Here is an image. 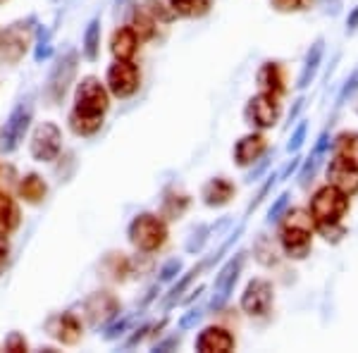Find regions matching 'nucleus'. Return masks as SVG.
<instances>
[{
	"label": "nucleus",
	"mask_w": 358,
	"mask_h": 353,
	"mask_svg": "<svg viewBox=\"0 0 358 353\" xmlns=\"http://www.w3.org/2000/svg\"><path fill=\"white\" fill-rule=\"evenodd\" d=\"M280 244L289 258L301 260L313 246V217L303 210H292L280 229Z\"/></svg>",
	"instance_id": "obj_1"
},
{
	"label": "nucleus",
	"mask_w": 358,
	"mask_h": 353,
	"mask_svg": "<svg viewBox=\"0 0 358 353\" xmlns=\"http://www.w3.org/2000/svg\"><path fill=\"white\" fill-rule=\"evenodd\" d=\"M127 236H129V241L138 248V251L153 253L165 244L167 224L158 215L141 212V215H136L129 222V227H127Z\"/></svg>",
	"instance_id": "obj_2"
},
{
	"label": "nucleus",
	"mask_w": 358,
	"mask_h": 353,
	"mask_svg": "<svg viewBox=\"0 0 358 353\" xmlns=\"http://www.w3.org/2000/svg\"><path fill=\"white\" fill-rule=\"evenodd\" d=\"M349 210V196L334 187L317 189L310 199V217L315 224H337Z\"/></svg>",
	"instance_id": "obj_3"
},
{
	"label": "nucleus",
	"mask_w": 358,
	"mask_h": 353,
	"mask_svg": "<svg viewBox=\"0 0 358 353\" xmlns=\"http://www.w3.org/2000/svg\"><path fill=\"white\" fill-rule=\"evenodd\" d=\"M31 117H34V103L31 96H27L17 103L13 113H10V117L5 120L3 134H0V148L5 153H13V150L20 148V143L24 141L29 131V124H31Z\"/></svg>",
	"instance_id": "obj_4"
},
{
	"label": "nucleus",
	"mask_w": 358,
	"mask_h": 353,
	"mask_svg": "<svg viewBox=\"0 0 358 353\" xmlns=\"http://www.w3.org/2000/svg\"><path fill=\"white\" fill-rule=\"evenodd\" d=\"M77 65H79V53L77 50H67L55 60L53 69H50L48 77V86H45V96H48L50 106H57V103L65 98V94L72 86L74 77H77Z\"/></svg>",
	"instance_id": "obj_5"
},
{
	"label": "nucleus",
	"mask_w": 358,
	"mask_h": 353,
	"mask_svg": "<svg viewBox=\"0 0 358 353\" xmlns=\"http://www.w3.org/2000/svg\"><path fill=\"white\" fill-rule=\"evenodd\" d=\"M108 108H110V98H108V91L101 84V79L84 77L77 86V94H74V113L103 117Z\"/></svg>",
	"instance_id": "obj_6"
},
{
	"label": "nucleus",
	"mask_w": 358,
	"mask_h": 353,
	"mask_svg": "<svg viewBox=\"0 0 358 353\" xmlns=\"http://www.w3.org/2000/svg\"><path fill=\"white\" fill-rule=\"evenodd\" d=\"M34 17L27 22H15L5 31H0V62L5 65H15L24 57L29 43H31V24Z\"/></svg>",
	"instance_id": "obj_7"
},
{
	"label": "nucleus",
	"mask_w": 358,
	"mask_h": 353,
	"mask_svg": "<svg viewBox=\"0 0 358 353\" xmlns=\"http://www.w3.org/2000/svg\"><path fill=\"white\" fill-rule=\"evenodd\" d=\"M62 148V131L55 122H41L34 129L29 153L38 163H53Z\"/></svg>",
	"instance_id": "obj_8"
},
{
	"label": "nucleus",
	"mask_w": 358,
	"mask_h": 353,
	"mask_svg": "<svg viewBox=\"0 0 358 353\" xmlns=\"http://www.w3.org/2000/svg\"><path fill=\"white\" fill-rule=\"evenodd\" d=\"M138 82H141V74L138 67L131 60H115V65L108 67V91L117 98H129L138 91Z\"/></svg>",
	"instance_id": "obj_9"
},
{
	"label": "nucleus",
	"mask_w": 358,
	"mask_h": 353,
	"mask_svg": "<svg viewBox=\"0 0 358 353\" xmlns=\"http://www.w3.org/2000/svg\"><path fill=\"white\" fill-rule=\"evenodd\" d=\"M244 117L251 127L270 129V127H275L277 120H280V101H277L275 94L263 91V94L253 96L251 101H248V106L244 110Z\"/></svg>",
	"instance_id": "obj_10"
},
{
	"label": "nucleus",
	"mask_w": 358,
	"mask_h": 353,
	"mask_svg": "<svg viewBox=\"0 0 358 353\" xmlns=\"http://www.w3.org/2000/svg\"><path fill=\"white\" fill-rule=\"evenodd\" d=\"M244 260H246L244 253H236V256H232L227 263H224L220 275L215 277V284H213L215 294H213V298H210V308L213 310H222L224 303H227L229 296H232L234 284H236V280H239V275H241V268H244Z\"/></svg>",
	"instance_id": "obj_11"
},
{
	"label": "nucleus",
	"mask_w": 358,
	"mask_h": 353,
	"mask_svg": "<svg viewBox=\"0 0 358 353\" xmlns=\"http://www.w3.org/2000/svg\"><path fill=\"white\" fill-rule=\"evenodd\" d=\"M273 298H275V289L268 280H251L246 284L244 294H241V310L246 315H256V317L268 315Z\"/></svg>",
	"instance_id": "obj_12"
},
{
	"label": "nucleus",
	"mask_w": 358,
	"mask_h": 353,
	"mask_svg": "<svg viewBox=\"0 0 358 353\" xmlns=\"http://www.w3.org/2000/svg\"><path fill=\"white\" fill-rule=\"evenodd\" d=\"M84 310H86V320L94 327L106 325L113 317L120 315V301L108 291H96L84 301Z\"/></svg>",
	"instance_id": "obj_13"
},
{
	"label": "nucleus",
	"mask_w": 358,
	"mask_h": 353,
	"mask_svg": "<svg viewBox=\"0 0 358 353\" xmlns=\"http://www.w3.org/2000/svg\"><path fill=\"white\" fill-rule=\"evenodd\" d=\"M45 329H48L50 337L65 346H74L82 339V322H79L77 315H72V312H57V315L48 317Z\"/></svg>",
	"instance_id": "obj_14"
},
{
	"label": "nucleus",
	"mask_w": 358,
	"mask_h": 353,
	"mask_svg": "<svg viewBox=\"0 0 358 353\" xmlns=\"http://www.w3.org/2000/svg\"><path fill=\"white\" fill-rule=\"evenodd\" d=\"M327 182L330 187L339 189L346 196L358 194V167L344 163L339 158H332L330 165H327Z\"/></svg>",
	"instance_id": "obj_15"
},
{
	"label": "nucleus",
	"mask_w": 358,
	"mask_h": 353,
	"mask_svg": "<svg viewBox=\"0 0 358 353\" xmlns=\"http://www.w3.org/2000/svg\"><path fill=\"white\" fill-rule=\"evenodd\" d=\"M265 150H268V141H265V136L246 134V136H241L239 141H236L234 160H236V165H239V167H248V165L258 163V160L265 155Z\"/></svg>",
	"instance_id": "obj_16"
},
{
	"label": "nucleus",
	"mask_w": 358,
	"mask_h": 353,
	"mask_svg": "<svg viewBox=\"0 0 358 353\" xmlns=\"http://www.w3.org/2000/svg\"><path fill=\"white\" fill-rule=\"evenodd\" d=\"M234 349V337L222 327H206L196 337V351L199 353H227Z\"/></svg>",
	"instance_id": "obj_17"
},
{
	"label": "nucleus",
	"mask_w": 358,
	"mask_h": 353,
	"mask_svg": "<svg viewBox=\"0 0 358 353\" xmlns=\"http://www.w3.org/2000/svg\"><path fill=\"white\" fill-rule=\"evenodd\" d=\"M234 184L224 177H215L201 189V199L208 208H222L234 199Z\"/></svg>",
	"instance_id": "obj_18"
},
{
	"label": "nucleus",
	"mask_w": 358,
	"mask_h": 353,
	"mask_svg": "<svg viewBox=\"0 0 358 353\" xmlns=\"http://www.w3.org/2000/svg\"><path fill=\"white\" fill-rule=\"evenodd\" d=\"M322 57H325V41H322V38H315V43L310 45L308 53H306L301 74H299V79H296V89L303 91L313 84L317 69H320V65H322Z\"/></svg>",
	"instance_id": "obj_19"
},
{
	"label": "nucleus",
	"mask_w": 358,
	"mask_h": 353,
	"mask_svg": "<svg viewBox=\"0 0 358 353\" xmlns=\"http://www.w3.org/2000/svg\"><path fill=\"white\" fill-rule=\"evenodd\" d=\"M138 48V38L131 31V27H122L113 34L110 41V53L115 55V60H131Z\"/></svg>",
	"instance_id": "obj_20"
},
{
	"label": "nucleus",
	"mask_w": 358,
	"mask_h": 353,
	"mask_svg": "<svg viewBox=\"0 0 358 353\" xmlns=\"http://www.w3.org/2000/svg\"><path fill=\"white\" fill-rule=\"evenodd\" d=\"M256 82L263 91H270V94L280 96L285 94V74H282V67L277 62H265V65L258 69Z\"/></svg>",
	"instance_id": "obj_21"
},
{
	"label": "nucleus",
	"mask_w": 358,
	"mask_h": 353,
	"mask_svg": "<svg viewBox=\"0 0 358 353\" xmlns=\"http://www.w3.org/2000/svg\"><path fill=\"white\" fill-rule=\"evenodd\" d=\"M332 150H334V158L358 167V131H344V134H339L334 138Z\"/></svg>",
	"instance_id": "obj_22"
},
{
	"label": "nucleus",
	"mask_w": 358,
	"mask_h": 353,
	"mask_svg": "<svg viewBox=\"0 0 358 353\" xmlns=\"http://www.w3.org/2000/svg\"><path fill=\"white\" fill-rule=\"evenodd\" d=\"M20 224V210L8 194L0 191V236H8Z\"/></svg>",
	"instance_id": "obj_23"
},
{
	"label": "nucleus",
	"mask_w": 358,
	"mask_h": 353,
	"mask_svg": "<svg viewBox=\"0 0 358 353\" xmlns=\"http://www.w3.org/2000/svg\"><path fill=\"white\" fill-rule=\"evenodd\" d=\"M170 8L177 17H203L210 13L213 0H170Z\"/></svg>",
	"instance_id": "obj_24"
},
{
	"label": "nucleus",
	"mask_w": 358,
	"mask_h": 353,
	"mask_svg": "<svg viewBox=\"0 0 358 353\" xmlns=\"http://www.w3.org/2000/svg\"><path fill=\"white\" fill-rule=\"evenodd\" d=\"M84 57L86 60H98V53H101V17H94V20L86 24L84 31Z\"/></svg>",
	"instance_id": "obj_25"
},
{
	"label": "nucleus",
	"mask_w": 358,
	"mask_h": 353,
	"mask_svg": "<svg viewBox=\"0 0 358 353\" xmlns=\"http://www.w3.org/2000/svg\"><path fill=\"white\" fill-rule=\"evenodd\" d=\"M69 129L77 136H94L98 129L103 127V117H91V115H82V113H69L67 117Z\"/></svg>",
	"instance_id": "obj_26"
},
{
	"label": "nucleus",
	"mask_w": 358,
	"mask_h": 353,
	"mask_svg": "<svg viewBox=\"0 0 358 353\" xmlns=\"http://www.w3.org/2000/svg\"><path fill=\"white\" fill-rule=\"evenodd\" d=\"M45 191H48L45 182L38 175H34V172L31 175H27L20 184V194L27 203H41V201L45 199Z\"/></svg>",
	"instance_id": "obj_27"
},
{
	"label": "nucleus",
	"mask_w": 358,
	"mask_h": 353,
	"mask_svg": "<svg viewBox=\"0 0 358 353\" xmlns=\"http://www.w3.org/2000/svg\"><path fill=\"white\" fill-rule=\"evenodd\" d=\"M129 27H131V31L136 34L138 43L153 38V34H155V22H153V17L146 13V10H136L134 17H131Z\"/></svg>",
	"instance_id": "obj_28"
},
{
	"label": "nucleus",
	"mask_w": 358,
	"mask_h": 353,
	"mask_svg": "<svg viewBox=\"0 0 358 353\" xmlns=\"http://www.w3.org/2000/svg\"><path fill=\"white\" fill-rule=\"evenodd\" d=\"M227 224H229V219H227V217H222L217 224H203V227H199V229H196L194 234H192V239L187 241V251H189V253H199L201 248L206 246V241L210 239L213 231H217V229L227 227Z\"/></svg>",
	"instance_id": "obj_29"
},
{
	"label": "nucleus",
	"mask_w": 358,
	"mask_h": 353,
	"mask_svg": "<svg viewBox=\"0 0 358 353\" xmlns=\"http://www.w3.org/2000/svg\"><path fill=\"white\" fill-rule=\"evenodd\" d=\"M201 270H206V263H201V265H196V268H192V270L187 272V275L182 277V280L177 282L175 287H172L170 296L165 298V308H172V305H175L177 301H182V294L187 291L189 284H192V282L196 280V277H199V272H201Z\"/></svg>",
	"instance_id": "obj_30"
},
{
	"label": "nucleus",
	"mask_w": 358,
	"mask_h": 353,
	"mask_svg": "<svg viewBox=\"0 0 358 353\" xmlns=\"http://www.w3.org/2000/svg\"><path fill=\"white\" fill-rule=\"evenodd\" d=\"M53 55V45H50V31L43 24L36 29V50H34V60L43 62Z\"/></svg>",
	"instance_id": "obj_31"
},
{
	"label": "nucleus",
	"mask_w": 358,
	"mask_h": 353,
	"mask_svg": "<svg viewBox=\"0 0 358 353\" xmlns=\"http://www.w3.org/2000/svg\"><path fill=\"white\" fill-rule=\"evenodd\" d=\"M146 13L155 17V20H160V22H172V20H177V15L172 13V8H170V0H146Z\"/></svg>",
	"instance_id": "obj_32"
},
{
	"label": "nucleus",
	"mask_w": 358,
	"mask_h": 353,
	"mask_svg": "<svg viewBox=\"0 0 358 353\" xmlns=\"http://www.w3.org/2000/svg\"><path fill=\"white\" fill-rule=\"evenodd\" d=\"M287 208H289V194H280L275 199V203L270 206V210H268V222L273 224V222H277V219H282Z\"/></svg>",
	"instance_id": "obj_33"
},
{
	"label": "nucleus",
	"mask_w": 358,
	"mask_h": 353,
	"mask_svg": "<svg viewBox=\"0 0 358 353\" xmlns=\"http://www.w3.org/2000/svg\"><path fill=\"white\" fill-rule=\"evenodd\" d=\"M306 131H308V122H306V120H301L296 129H294V134H292V138H289V143H287V150H289V153H296V150L303 146Z\"/></svg>",
	"instance_id": "obj_34"
},
{
	"label": "nucleus",
	"mask_w": 358,
	"mask_h": 353,
	"mask_svg": "<svg viewBox=\"0 0 358 353\" xmlns=\"http://www.w3.org/2000/svg\"><path fill=\"white\" fill-rule=\"evenodd\" d=\"M358 91V69H354V74H351L349 79L344 82L342 91H339L337 96V106H342V103H346V98H351Z\"/></svg>",
	"instance_id": "obj_35"
},
{
	"label": "nucleus",
	"mask_w": 358,
	"mask_h": 353,
	"mask_svg": "<svg viewBox=\"0 0 358 353\" xmlns=\"http://www.w3.org/2000/svg\"><path fill=\"white\" fill-rule=\"evenodd\" d=\"M179 272H182V260H177V258L167 260L163 268H160V282H163V284H165V282H172Z\"/></svg>",
	"instance_id": "obj_36"
},
{
	"label": "nucleus",
	"mask_w": 358,
	"mask_h": 353,
	"mask_svg": "<svg viewBox=\"0 0 358 353\" xmlns=\"http://www.w3.org/2000/svg\"><path fill=\"white\" fill-rule=\"evenodd\" d=\"M201 317H203V310L201 308H192L189 312H184L182 317H179V329H192L201 322Z\"/></svg>",
	"instance_id": "obj_37"
},
{
	"label": "nucleus",
	"mask_w": 358,
	"mask_h": 353,
	"mask_svg": "<svg viewBox=\"0 0 358 353\" xmlns=\"http://www.w3.org/2000/svg\"><path fill=\"white\" fill-rule=\"evenodd\" d=\"M270 5L277 13H296L303 8V0H270Z\"/></svg>",
	"instance_id": "obj_38"
},
{
	"label": "nucleus",
	"mask_w": 358,
	"mask_h": 353,
	"mask_svg": "<svg viewBox=\"0 0 358 353\" xmlns=\"http://www.w3.org/2000/svg\"><path fill=\"white\" fill-rule=\"evenodd\" d=\"M5 349H8V351H15V353L27 351V339L22 337L20 332H13L8 339H5Z\"/></svg>",
	"instance_id": "obj_39"
},
{
	"label": "nucleus",
	"mask_w": 358,
	"mask_h": 353,
	"mask_svg": "<svg viewBox=\"0 0 358 353\" xmlns=\"http://www.w3.org/2000/svg\"><path fill=\"white\" fill-rule=\"evenodd\" d=\"M129 327V317H122L120 322H115V325L108 327V332H106V339L108 341H113V339H117L120 334H124V329Z\"/></svg>",
	"instance_id": "obj_40"
},
{
	"label": "nucleus",
	"mask_w": 358,
	"mask_h": 353,
	"mask_svg": "<svg viewBox=\"0 0 358 353\" xmlns=\"http://www.w3.org/2000/svg\"><path fill=\"white\" fill-rule=\"evenodd\" d=\"M299 167H301V158H292L289 163L285 165V170H282L280 175H277V182H287V179H289L294 172L299 170Z\"/></svg>",
	"instance_id": "obj_41"
},
{
	"label": "nucleus",
	"mask_w": 358,
	"mask_h": 353,
	"mask_svg": "<svg viewBox=\"0 0 358 353\" xmlns=\"http://www.w3.org/2000/svg\"><path fill=\"white\" fill-rule=\"evenodd\" d=\"M327 148H330V131L325 129L320 136H317V143H315V148H313V155H317V158H322Z\"/></svg>",
	"instance_id": "obj_42"
},
{
	"label": "nucleus",
	"mask_w": 358,
	"mask_h": 353,
	"mask_svg": "<svg viewBox=\"0 0 358 353\" xmlns=\"http://www.w3.org/2000/svg\"><path fill=\"white\" fill-rule=\"evenodd\" d=\"M268 167H270V160H268V158H265V160H261V163H258V165L253 167V170H251V172H248V175H246V184H253V182H258V177H261L263 172L268 170Z\"/></svg>",
	"instance_id": "obj_43"
},
{
	"label": "nucleus",
	"mask_w": 358,
	"mask_h": 353,
	"mask_svg": "<svg viewBox=\"0 0 358 353\" xmlns=\"http://www.w3.org/2000/svg\"><path fill=\"white\" fill-rule=\"evenodd\" d=\"M179 341H182V337H170V339H165V341H160V344H155L153 346V351H170V349H177L179 346Z\"/></svg>",
	"instance_id": "obj_44"
},
{
	"label": "nucleus",
	"mask_w": 358,
	"mask_h": 353,
	"mask_svg": "<svg viewBox=\"0 0 358 353\" xmlns=\"http://www.w3.org/2000/svg\"><path fill=\"white\" fill-rule=\"evenodd\" d=\"M303 106H306V98H303V96H301V98H296V103H294V108H292V113H289V124L299 117V113L303 110Z\"/></svg>",
	"instance_id": "obj_45"
},
{
	"label": "nucleus",
	"mask_w": 358,
	"mask_h": 353,
	"mask_svg": "<svg viewBox=\"0 0 358 353\" xmlns=\"http://www.w3.org/2000/svg\"><path fill=\"white\" fill-rule=\"evenodd\" d=\"M148 329H151V327H148V325H143L141 329H136V334H134V337H131L129 341H127V346H136L138 341H141L143 337H146V332H148Z\"/></svg>",
	"instance_id": "obj_46"
},
{
	"label": "nucleus",
	"mask_w": 358,
	"mask_h": 353,
	"mask_svg": "<svg viewBox=\"0 0 358 353\" xmlns=\"http://www.w3.org/2000/svg\"><path fill=\"white\" fill-rule=\"evenodd\" d=\"M346 29H349V31H354V29H358V5H356L354 10H351L349 20H346Z\"/></svg>",
	"instance_id": "obj_47"
},
{
	"label": "nucleus",
	"mask_w": 358,
	"mask_h": 353,
	"mask_svg": "<svg viewBox=\"0 0 358 353\" xmlns=\"http://www.w3.org/2000/svg\"><path fill=\"white\" fill-rule=\"evenodd\" d=\"M5 263H8V244H5L3 236H0V272H3Z\"/></svg>",
	"instance_id": "obj_48"
},
{
	"label": "nucleus",
	"mask_w": 358,
	"mask_h": 353,
	"mask_svg": "<svg viewBox=\"0 0 358 353\" xmlns=\"http://www.w3.org/2000/svg\"><path fill=\"white\" fill-rule=\"evenodd\" d=\"M129 3V0H115V5H117V8H122V5H127Z\"/></svg>",
	"instance_id": "obj_49"
},
{
	"label": "nucleus",
	"mask_w": 358,
	"mask_h": 353,
	"mask_svg": "<svg viewBox=\"0 0 358 353\" xmlns=\"http://www.w3.org/2000/svg\"><path fill=\"white\" fill-rule=\"evenodd\" d=\"M3 3H5V0H0V5H3Z\"/></svg>",
	"instance_id": "obj_50"
}]
</instances>
